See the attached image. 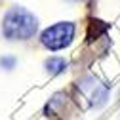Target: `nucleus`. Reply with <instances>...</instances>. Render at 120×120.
Wrapping results in <instances>:
<instances>
[{
    "label": "nucleus",
    "mask_w": 120,
    "mask_h": 120,
    "mask_svg": "<svg viewBox=\"0 0 120 120\" xmlns=\"http://www.w3.org/2000/svg\"><path fill=\"white\" fill-rule=\"evenodd\" d=\"M82 90H84V92H88V90H90V97H92V103L97 105V107L105 105V101H107V97H109L107 88H105L101 82L94 80V78L84 80V82H82Z\"/></svg>",
    "instance_id": "obj_3"
},
{
    "label": "nucleus",
    "mask_w": 120,
    "mask_h": 120,
    "mask_svg": "<svg viewBox=\"0 0 120 120\" xmlns=\"http://www.w3.org/2000/svg\"><path fill=\"white\" fill-rule=\"evenodd\" d=\"M0 65L6 67V69H13V65H15V59H13V57H2V59H0Z\"/></svg>",
    "instance_id": "obj_5"
},
{
    "label": "nucleus",
    "mask_w": 120,
    "mask_h": 120,
    "mask_svg": "<svg viewBox=\"0 0 120 120\" xmlns=\"http://www.w3.org/2000/svg\"><path fill=\"white\" fill-rule=\"evenodd\" d=\"M46 69L50 74H61L67 69V61L63 57H50L46 59Z\"/></svg>",
    "instance_id": "obj_4"
},
{
    "label": "nucleus",
    "mask_w": 120,
    "mask_h": 120,
    "mask_svg": "<svg viewBox=\"0 0 120 120\" xmlns=\"http://www.w3.org/2000/svg\"><path fill=\"white\" fill-rule=\"evenodd\" d=\"M38 29V21L29 10L25 8H11L2 23L4 36L10 40H27L31 38Z\"/></svg>",
    "instance_id": "obj_1"
},
{
    "label": "nucleus",
    "mask_w": 120,
    "mask_h": 120,
    "mask_svg": "<svg viewBox=\"0 0 120 120\" xmlns=\"http://www.w3.org/2000/svg\"><path fill=\"white\" fill-rule=\"evenodd\" d=\"M74 36V25L69 21H61V23H55L52 27H48L46 31L42 33V44L46 46L48 50H63L67 48L69 44L72 42Z\"/></svg>",
    "instance_id": "obj_2"
}]
</instances>
